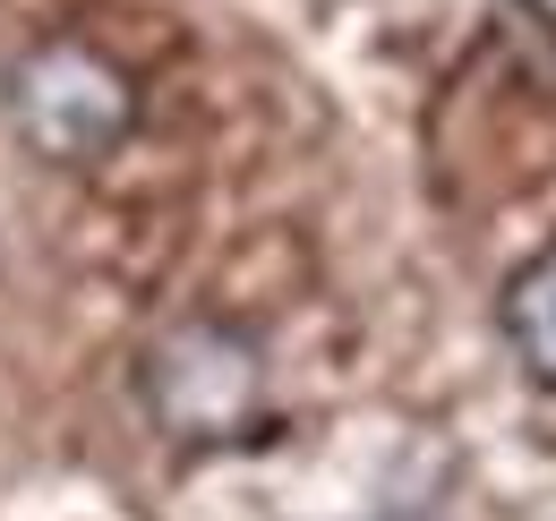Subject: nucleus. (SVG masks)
<instances>
[{"mask_svg": "<svg viewBox=\"0 0 556 521\" xmlns=\"http://www.w3.org/2000/svg\"><path fill=\"white\" fill-rule=\"evenodd\" d=\"M138 393L172 445H240L266 428V351L231 317H180L146 342Z\"/></svg>", "mask_w": 556, "mask_h": 521, "instance_id": "nucleus-1", "label": "nucleus"}, {"mask_svg": "<svg viewBox=\"0 0 556 521\" xmlns=\"http://www.w3.org/2000/svg\"><path fill=\"white\" fill-rule=\"evenodd\" d=\"M496 326H505V351L522 359V377H531L540 393H556V240L505 274Z\"/></svg>", "mask_w": 556, "mask_h": 521, "instance_id": "nucleus-3", "label": "nucleus"}, {"mask_svg": "<svg viewBox=\"0 0 556 521\" xmlns=\"http://www.w3.org/2000/svg\"><path fill=\"white\" fill-rule=\"evenodd\" d=\"M0 112L43 163H103L138 129V86L112 52L77 35H43L0 68Z\"/></svg>", "mask_w": 556, "mask_h": 521, "instance_id": "nucleus-2", "label": "nucleus"}, {"mask_svg": "<svg viewBox=\"0 0 556 521\" xmlns=\"http://www.w3.org/2000/svg\"><path fill=\"white\" fill-rule=\"evenodd\" d=\"M522 9H531V17H540V26H556V0H522Z\"/></svg>", "mask_w": 556, "mask_h": 521, "instance_id": "nucleus-4", "label": "nucleus"}]
</instances>
